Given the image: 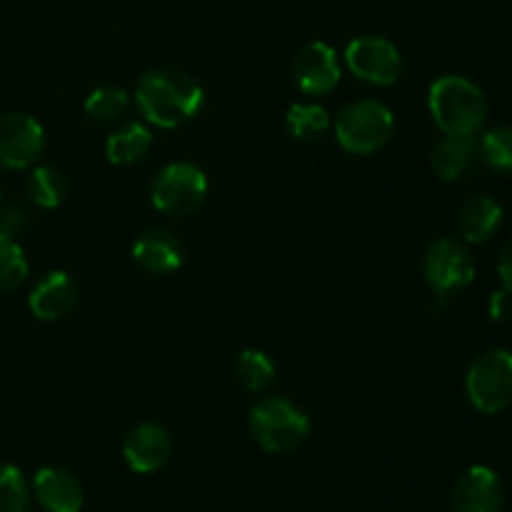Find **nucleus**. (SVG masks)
<instances>
[{
    "mask_svg": "<svg viewBox=\"0 0 512 512\" xmlns=\"http://www.w3.org/2000/svg\"><path fill=\"white\" fill-rule=\"evenodd\" d=\"M203 88L180 70H148L138 80L135 103L145 120L158 128H178L203 108Z\"/></svg>",
    "mask_w": 512,
    "mask_h": 512,
    "instance_id": "f257e3e1",
    "label": "nucleus"
},
{
    "mask_svg": "<svg viewBox=\"0 0 512 512\" xmlns=\"http://www.w3.org/2000/svg\"><path fill=\"white\" fill-rule=\"evenodd\" d=\"M428 108L445 135L473 138L488 120L485 93L463 75H443L430 85Z\"/></svg>",
    "mask_w": 512,
    "mask_h": 512,
    "instance_id": "f03ea898",
    "label": "nucleus"
},
{
    "mask_svg": "<svg viewBox=\"0 0 512 512\" xmlns=\"http://www.w3.org/2000/svg\"><path fill=\"white\" fill-rule=\"evenodd\" d=\"M250 435L270 455L298 450L310 435V420L295 403L283 395H268L248 415Z\"/></svg>",
    "mask_w": 512,
    "mask_h": 512,
    "instance_id": "7ed1b4c3",
    "label": "nucleus"
},
{
    "mask_svg": "<svg viewBox=\"0 0 512 512\" xmlns=\"http://www.w3.org/2000/svg\"><path fill=\"white\" fill-rule=\"evenodd\" d=\"M393 128V113L380 100H355V103L345 105L335 120L338 143L355 155L378 153L380 148L388 145Z\"/></svg>",
    "mask_w": 512,
    "mask_h": 512,
    "instance_id": "20e7f679",
    "label": "nucleus"
},
{
    "mask_svg": "<svg viewBox=\"0 0 512 512\" xmlns=\"http://www.w3.org/2000/svg\"><path fill=\"white\" fill-rule=\"evenodd\" d=\"M465 393L475 410L498 415L512 408V353L488 350L478 355L465 375Z\"/></svg>",
    "mask_w": 512,
    "mask_h": 512,
    "instance_id": "39448f33",
    "label": "nucleus"
},
{
    "mask_svg": "<svg viewBox=\"0 0 512 512\" xmlns=\"http://www.w3.org/2000/svg\"><path fill=\"white\" fill-rule=\"evenodd\" d=\"M208 193V178L203 170L193 163H168L155 175L150 200L155 210L173 218H183L200 208Z\"/></svg>",
    "mask_w": 512,
    "mask_h": 512,
    "instance_id": "423d86ee",
    "label": "nucleus"
},
{
    "mask_svg": "<svg viewBox=\"0 0 512 512\" xmlns=\"http://www.w3.org/2000/svg\"><path fill=\"white\" fill-rule=\"evenodd\" d=\"M423 275L438 298H450L470 288L475 280V260L463 240L440 238L425 253Z\"/></svg>",
    "mask_w": 512,
    "mask_h": 512,
    "instance_id": "0eeeda50",
    "label": "nucleus"
},
{
    "mask_svg": "<svg viewBox=\"0 0 512 512\" xmlns=\"http://www.w3.org/2000/svg\"><path fill=\"white\" fill-rule=\"evenodd\" d=\"M345 65L350 73L370 85H393L403 73L400 50L380 35H363L350 40L345 48Z\"/></svg>",
    "mask_w": 512,
    "mask_h": 512,
    "instance_id": "6e6552de",
    "label": "nucleus"
},
{
    "mask_svg": "<svg viewBox=\"0 0 512 512\" xmlns=\"http://www.w3.org/2000/svg\"><path fill=\"white\" fill-rule=\"evenodd\" d=\"M45 150V130L25 113L0 115V165L10 170L30 168Z\"/></svg>",
    "mask_w": 512,
    "mask_h": 512,
    "instance_id": "1a4fd4ad",
    "label": "nucleus"
},
{
    "mask_svg": "<svg viewBox=\"0 0 512 512\" xmlns=\"http://www.w3.org/2000/svg\"><path fill=\"white\" fill-rule=\"evenodd\" d=\"M505 488L495 470L473 465L458 478L453 490L455 512H503Z\"/></svg>",
    "mask_w": 512,
    "mask_h": 512,
    "instance_id": "9d476101",
    "label": "nucleus"
},
{
    "mask_svg": "<svg viewBox=\"0 0 512 512\" xmlns=\"http://www.w3.org/2000/svg\"><path fill=\"white\" fill-rule=\"evenodd\" d=\"M173 455V438L158 423H140L125 435L123 458L133 473H155Z\"/></svg>",
    "mask_w": 512,
    "mask_h": 512,
    "instance_id": "9b49d317",
    "label": "nucleus"
},
{
    "mask_svg": "<svg viewBox=\"0 0 512 512\" xmlns=\"http://www.w3.org/2000/svg\"><path fill=\"white\" fill-rule=\"evenodd\" d=\"M293 75L305 95H325L340 83L338 53L323 40L308 43L293 63Z\"/></svg>",
    "mask_w": 512,
    "mask_h": 512,
    "instance_id": "f8f14e48",
    "label": "nucleus"
},
{
    "mask_svg": "<svg viewBox=\"0 0 512 512\" xmlns=\"http://www.w3.org/2000/svg\"><path fill=\"white\" fill-rule=\"evenodd\" d=\"M33 495L45 512H80L85 500L80 480L58 465H45L35 473Z\"/></svg>",
    "mask_w": 512,
    "mask_h": 512,
    "instance_id": "ddd939ff",
    "label": "nucleus"
},
{
    "mask_svg": "<svg viewBox=\"0 0 512 512\" xmlns=\"http://www.w3.org/2000/svg\"><path fill=\"white\" fill-rule=\"evenodd\" d=\"M78 303V285L63 270H53L38 280L28 295L30 313L38 320H60Z\"/></svg>",
    "mask_w": 512,
    "mask_h": 512,
    "instance_id": "4468645a",
    "label": "nucleus"
},
{
    "mask_svg": "<svg viewBox=\"0 0 512 512\" xmlns=\"http://www.w3.org/2000/svg\"><path fill=\"white\" fill-rule=\"evenodd\" d=\"M133 260L153 275H168L183 265L185 248L168 230H145L133 243Z\"/></svg>",
    "mask_w": 512,
    "mask_h": 512,
    "instance_id": "2eb2a0df",
    "label": "nucleus"
},
{
    "mask_svg": "<svg viewBox=\"0 0 512 512\" xmlns=\"http://www.w3.org/2000/svg\"><path fill=\"white\" fill-rule=\"evenodd\" d=\"M503 225V205L490 195H473L458 213V230L465 243H485Z\"/></svg>",
    "mask_w": 512,
    "mask_h": 512,
    "instance_id": "dca6fc26",
    "label": "nucleus"
},
{
    "mask_svg": "<svg viewBox=\"0 0 512 512\" xmlns=\"http://www.w3.org/2000/svg\"><path fill=\"white\" fill-rule=\"evenodd\" d=\"M478 160V145L473 138H463V135H445L438 145L433 148V165L435 175L443 183H455L463 178L473 163Z\"/></svg>",
    "mask_w": 512,
    "mask_h": 512,
    "instance_id": "f3484780",
    "label": "nucleus"
},
{
    "mask_svg": "<svg viewBox=\"0 0 512 512\" xmlns=\"http://www.w3.org/2000/svg\"><path fill=\"white\" fill-rule=\"evenodd\" d=\"M153 145V135L145 125L125 123L123 128L113 130L105 143V155L113 165H133L148 155Z\"/></svg>",
    "mask_w": 512,
    "mask_h": 512,
    "instance_id": "a211bd4d",
    "label": "nucleus"
},
{
    "mask_svg": "<svg viewBox=\"0 0 512 512\" xmlns=\"http://www.w3.org/2000/svg\"><path fill=\"white\" fill-rule=\"evenodd\" d=\"M65 190H68V183H65L63 173L58 168H50V165L33 168V173L28 175V183H25L30 203L43 210L58 208L65 198Z\"/></svg>",
    "mask_w": 512,
    "mask_h": 512,
    "instance_id": "6ab92c4d",
    "label": "nucleus"
},
{
    "mask_svg": "<svg viewBox=\"0 0 512 512\" xmlns=\"http://www.w3.org/2000/svg\"><path fill=\"white\" fill-rule=\"evenodd\" d=\"M478 158L495 173H512V125H500V128L488 130L478 140Z\"/></svg>",
    "mask_w": 512,
    "mask_h": 512,
    "instance_id": "aec40b11",
    "label": "nucleus"
},
{
    "mask_svg": "<svg viewBox=\"0 0 512 512\" xmlns=\"http://www.w3.org/2000/svg\"><path fill=\"white\" fill-rule=\"evenodd\" d=\"M235 373H238L243 388H248L250 393H263L273 383L275 363L268 358V353L250 348L240 353L238 363H235Z\"/></svg>",
    "mask_w": 512,
    "mask_h": 512,
    "instance_id": "412c9836",
    "label": "nucleus"
},
{
    "mask_svg": "<svg viewBox=\"0 0 512 512\" xmlns=\"http://www.w3.org/2000/svg\"><path fill=\"white\" fill-rule=\"evenodd\" d=\"M285 123L295 140H315L330 128V115L323 105L298 103L288 110Z\"/></svg>",
    "mask_w": 512,
    "mask_h": 512,
    "instance_id": "4be33fe9",
    "label": "nucleus"
},
{
    "mask_svg": "<svg viewBox=\"0 0 512 512\" xmlns=\"http://www.w3.org/2000/svg\"><path fill=\"white\" fill-rule=\"evenodd\" d=\"M30 485L15 465L0 463V512H28Z\"/></svg>",
    "mask_w": 512,
    "mask_h": 512,
    "instance_id": "5701e85b",
    "label": "nucleus"
},
{
    "mask_svg": "<svg viewBox=\"0 0 512 512\" xmlns=\"http://www.w3.org/2000/svg\"><path fill=\"white\" fill-rule=\"evenodd\" d=\"M28 278V260L18 240L0 233V290H15Z\"/></svg>",
    "mask_w": 512,
    "mask_h": 512,
    "instance_id": "b1692460",
    "label": "nucleus"
},
{
    "mask_svg": "<svg viewBox=\"0 0 512 512\" xmlns=\"http://www.w3.org/2000/svg\"><path fill=\"white\" fill-rule=\"evenodd\" d=\"M130 95L123 88L115 85H103L95 88L93 93L85 98V113L95 120H118L120 115L128 110Z\"/></svg>",
    "mask_w": 512,
    "mask_h": 512,
    "instance_id": "393cba45",
    "label": "nucleus"
},
{
    "mask_svg": "<svg viewBox=\"0 0 512 512\" xmlns=\"http://www.w3.org/2000/svg\"><path fill=\"white\" fill-rule=\"evenodd\" d=\"M25 225H28V213L18 203L0 205V233L15 238L23 233Z\"/></svg>",
    "mask_w": 512,
    "mask_h": 512,
    "instance_id": "a878e982",
    "label": "nucleus"
},
{
    "mask_svg": "<svg viewBox=\"0 0 512 512\" xmlns=\"http://www.w3.org/2000/svg\"><path fill=\"white\" fill-rule=\"evenodd\" d=\"M488 310H490V318L493 320H503L508 318L512 313V293L510 290H498V293L490 295V303H488Z\"/></svg>",
    "mask_w": 512,
    "mask_h": 512,
    "instance_id": "bb28decb",
    "label": "nucleus"
},
{
    "mask_svg": "<svg viewBox=\"0 0 512 512\" xmlns=\"http://www.w3.org/2000/svg\"><path fill=\"white\" fill-rule=\"evenodd\" d=\"M498 275H500V283H503V288L512 293V238L503 245V250H500Z\"/></svg>",
    "mask_w": 512,
    "mask_h": 512,
    "instance_id": "cd10ccee",
    "label": "nucleus"
},
{
    "mask_svg": "<svg viewBox=\"0 0 512 512\" xmlns=\"http://www.w3.org/2000/svg\"><path fill=\"white\" fill-rule=\"evenodd\" d=\"M0 205H3V198H0Z\"/></svg>",
    "mask_w": 512,
    "mask_h": 512,
    "instance_id": "c85d7f7f",
    "label": "nucleus"
}]
</instances>
